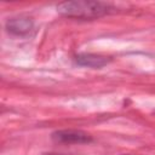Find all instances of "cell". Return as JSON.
Here are the masks:
<instances>
[{"label": "cell", "instance_id": "obj_1", "mask_svg": "<svg viewBox=\"0 0 155 155\" xmlns=\"http://www.w3.org/2000/svg\"><path fill=\"white\" fill-rule=\"evenodd\" d=\"M114 10L113 5L103 1L75 0L64 1L57 5V11L64 17L75 19H96L110 13Z\"/></svg>", "mask_w": 155, "mask_h": 155}, {"label": "cell", "instance_id": "obj_2", "mask_svg": "<svg viewBox=\"0 0 155 155\" xmlns=\"http://www.w3.org/2000/svg\"><path fill=\"white\" fill-rule=\"evenodd\" d=\"M52 139L57 143L63 144H86L93 140L92 136L81 130H58L52 133Z\"/></svg>", "mask_w": 155, "mask_h": 155}, {"label": "cell", "instance_id": "obj_3", "mask_svg": "<svg viewBox=\"0 0 155 155\" xmlns=\"http://www.w3.org/2000/svg\"><path fill=\"white\" fill-rule=\"evenodd\" d=\"M33 29H34L33 19L29 17H25V16L12 17L6 21V30L10 34H13L17 36L28 35Z\"/></svg>", "mask_w": 155, "mask_h": 155}, {"label": "cell", "instance_id": "obj_4", "mask_svg": "<svg viewBox=\"0 0 155 155\" xmlns=\"http://www.w3.org/2000/svg\"><path fill=\"white\" fill-rule=\"evenodd\" d=\"M111 62L110 57L97 54V53H80L75 57V63L81 67H87L92 69H99Z\"/></svg>", "mask_w": 155, "mask_h": 155}]
</instances>
